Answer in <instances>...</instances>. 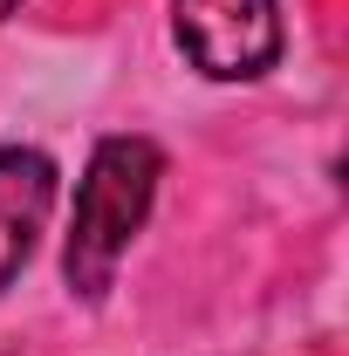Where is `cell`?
<instances>
[{
	"mask_svg": "<svg viewBox=\"0 0 349 356\" xmlns=\"http://www.w3.org/2000/svg\"><path fill=\"white\" fill-rule=\"evenodd\" d=\"M172 28L192 69L213 83H247V76L274 69V55H281L274 0H172Z\"/></svg>",
	"mask_w": 349,
	"mask_h": 356,
	"instance_id": "obj_2",
	"label": "cell"
},
{
	"mask_svg": "<svg viewBox=\"0 0 349 356\" xmlns=\"http://www.w3.org/2000/svg\"><path fill=\"white\" fill-rule=\"evenodd\" d=\"M55 206V165L28 144H0V288L35 254V233Z\"/></svg>",
	"mask_w": 349,
	"mask_h": 356,
	"instance_id": "obj_3",
	"label": "cell"
},
{
	"mask_svg": "<svg viewBox=\"0 0 349 356\" xmlns=\"http://www.w3.org/2000/svg\"><path fill=\"white\" fill-rule=\"evenodd\" d=\"M158 178H165V158L151 137H103L96 158H89L83 185H76V220H69V288L83 302H103L110 281H117V261L137 240V226L158 199Z\"/></svg>",
	"mask_w": 349,
	"mask_h": 356,
	"instance_id": "obj_1",
	"label": "cell"
},
{
	"mask_svg": "<svg viewBox=\"0 0 349 356\" xmlns=\"http://www.w3.org/2000/svg\"><path fill=\"white\" fill-rule=\"evenodd\" d=\"M14 7H21V0H0V21H7V14H14Z\"/></svg>",
	"mask_w": 349,
	"mask_h": 356,
	"instance_id": "obj_4",
	"label": "cell"
}]
</instances>
